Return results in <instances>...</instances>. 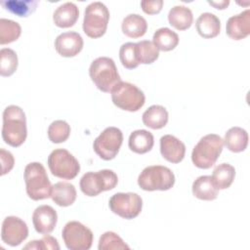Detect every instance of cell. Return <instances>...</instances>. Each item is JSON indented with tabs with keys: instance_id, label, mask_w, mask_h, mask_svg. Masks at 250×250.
Here are the masks:
<instances>
[{
	"instance_id": "obj_1",
	"label": "cell",
	"mask_w": 250,
	"mask_h": 250,
	"mask_svg": "<svg viewBox=\"0 0 250 250\" xmlns=\"http://www.w3.org/2000/svg\"><path fill=\"white\" fill-rule=\"evenodd\" d=\"M26 137V117L23 110L14 104L7 106L3 111V141L13 147H18L25 142Z\"/></svg>"
},
{
	"instance_id": "obj_2",
	"label": "cell",
	"mask_w": 250,
	"mask_h": 250,
	"mask_svg": "<svg viewBox=\"0 0 250 250\" xmlns=\"http://www.w3.org/2000/svg\"><path fill=\"white\" fill-rule=\"evenodd\" d=\"M25 189L29 198L38 201L51 197L52 185L45 167L40 162H31L24 168Z\"/></svg>"
},
{
	"instance_id": "obj_3",
	"label": "cell",
	"mask_w": 250,
	"mask_h": 250,
	"mask_svg": "<svg viewBox=\"0 0 250 250\" xmlns=\"http://www.w3.org/2000/svg\"><path fill=\"white\" fill-rule=\"evenodd\" d=\"M224 147V140L217 134H208L202 137L194 146L191 160L199 169H209L218 160Z\"/></svg>"
},
{
	"instance_id": "obj_4",
	"label": "cell",
	"mask_w": 250,
	"mask_h": 250,
	"mask_svg": "<svg viewBox=\"0 0 250 250\" xmlns=\"http://www.w3.org/2000/svg\"><path fill=\"white\" fill-rule=\"evenodd\" d=\"M89 75L95 86L104 93L111 92L121 81L114 61L107 57L94 60L89 67Z\"/></svg>"
},
{
	"instance_id": "obj_5",
	"label": "cell",
	"mask_w": 250,
	"mask_h": 250,
	"mask_svg": "<svg viewBox=\"0 0 250 250\" xmlns=\"http://www.w3.org/2000/svg\"><path fill=\"white\" fill-rule=\"evenodd\" d=\"M175 181L172 170L162 165L147 166L138 177L139 187L146 191L168 190L173 188Z\"/></svg>"
},
{
	"instance_id": "obj_6",
	"label": "cell",
	"mask_w": 250,
	"mask_h": 250,
	"mask_svg": "<svg viewBox=\"0 0 250 250\" xmlns=\"http://www.w3.org/2000/svg\"><path fill=\"white\" fill-rule=\"evenodd\" d=\"M109 11L102 2L89 4L84 12L83 31L90 38L102 37L107 28Z\"/></svg>"
},
{
	"instance_id": "obj_7",
	"label": "cell",
	"mask_w": 250,
	"mask_h": 250,
	"mask_svg": "<svg viewBox=\"0 0 250 250\" xmlns=\"http://www.w3.org/2000/svg\"><path fill=\"white\" fill-rule=\"evenodd\" d=\"M110 93L114 105L126 111H138L146 103L144 92L129 82L120 81Z\"/></svg>"
},
{
	"instance_id": "obj_8",
	"label": "cell",
	"mask_w": 250,
	"mask_h": 250,
	"mask_svg": "<svg viewBox=\"0 0 250 250\" xmlns=\"http://www.w3.org/2000/svg\"><path fill=\"white\" fill-rule=\"evenodd\" d=\"M118 177L112 170L104 169L98 172H87L80 179V189L87 196H97L103 191L113 189Z\"/></svg>"
},
{
	"instance_id": "obj_9",
	"label": "cell",
	"mask_w": 250,
	"mask_h": 250,
	"mask_svg": "<svg viewBox=\"0 0 250 250\" xmlns=\"http://www.w3.org/2000/svg\"><path fill=\"white\" fill-rule=\"evenodd\" d=\"M47 162L51 173L62 180H72L80 171L78 160L64 148L54 149L48 156Z\"/></svg>"
},
{
	"instance_id": "obj_10",
	"label": "cell",
	"mask_w": 250,
	"mask_h": 250,
	"mask_svg": "<svg viewBox=\"0 0 250 250\" xmlns=\"http://www.w3.org/2000/svg\"><path fill=\"white\" fill-rule=\"evenodd\" d=\"M62 236L69 250H88L92 247L94 239L92 230L78 221L66 223L62 229Z\"/></svg>"
},
{
	"instance_id": "obj_11",
	"label": "cell",
	"mask_w": 250,
	"mask_h": 250,
	"mask_svg": "<svg viewBox=\"0 0 250 250\" xmlns=\"http://www.w3.org/2000/svg\"><path fill=\"white\" fill-rule=\"evenodd\" d=\"M123 133L116 127L105 128L94 141L93 148L95 152L104 160L113 159L121 147Z\"/></svg>"
},
{
	"instance_id": "obj_12",
	"label": "cell",
	"mask_w": 250,
	"mask_h": 250,
	"mask_svg": "<svg viewBox=\"0 0 250 250\" xmlns=\"http://www.w3.org/2000/svg\"><path fill=\"white\" fill-rule=\"evenodd\" d=\"M108 206L112 213L123 219L132 220L140 215L143 199L135 192H117L109 198Z\"/></svg>"
},
{
	"instance_id": "obj_13",
	"label": "cell",
	"mask_w": 250,
	"mask_h": 250,
	"mask_svg": "<svg viewBox=\"0 0 250 250\" xmlns=\"http://www.w3.org/2000/svg\"><path fill=\"white\" fill-rule=\"evenodd\" d=\"M28 236V228L24 221L16 216L4 219L1 228V239L10 246H18Z\"/></svg>"
},
{
	"instance_id": "obj_14",
	"label": "cell",
	"mask_w": 250,
	"mask_h": 250,
	"mask_svg": "<svg viewBox=\"0 0 250 250\" xmlns=\"http://www.w3.org/2000/svg\"><path fill=\"white\" fill-rule=\"evenodd\" d=\"M83 38L75 31H67L57 36L55 49L59 55L64 58L77 56L83 49Z\"/></svg>"
},
{
	"instance_id": "obj_15",
	"label": "cell",
	"mask_w": 250,
	"mask_h": 250,
	"mask_svg": "<svg viewBox=\"0 0 250 250\" xmlns=\"http://www.w3.org/2000/svg\"><path fill=\"white\" fill-rule=\"evenodd\" d=\"M58 221L56 210L50 205L38 206L32 214V224L35 230L41 234L51 233Z\"/></svg>"
},
{
	"instance_id": "obj_16",
	"label": "cell",
	"mask_w": 250,
	"mask_h": 250,
	"mask_svg": "<svg viewBox=\"0 0 250 250\" xmlns=\"http://www.w3.org/2000/svg\"><path fill=\"white\" fill-rule=\"evenodd\" d=\"M160 152L170 163H180L186 154L185 144L173 135H164L160 139Z\"/></svg>"
},
{
	"instance_id": "obj_17",
	"label": "cell",
	"mask_w": 250,
	"mask_h": 250,
	"mask_svg": "<svg viewBox=\"0 0 250 250\" xmlns=\"http://www.w3.org/2000/svg\"><path fill=\"white\" fill-rule=\"evenodd\" d=\"M228 36L233 40H241L250 34V10L230 17L226 24Z\"/></svg>"
},
{
	"instance_id": "obj_18",
	"label": "cell",
	"mask_w": 250,
	"mask_h": 250,
	"mask_svg": "<svg viewBox=\"0 0 250 250\" xmlns=\"http://www.w3.org/2000/svg\"><path fill=\"white\" fill-rule=\"evenodd\" d=\"M79 18L78 7L72 2H66L59 6L53 15L55 25L61 28L73 26Z\"/></svg>"
},
{
	"instance_id": "obj_19",
	"label": "cell",
	"mask_w": 250,
	"mask_h": 250,
	"mask_svg": "<svg viewBox=\"0 0 250 250\" xmlns=\"http://www.w3.org/2000/svg\"><path fill=\"white\" fill-rule=\"evenodd\" d=\"M77 192L75 187L67 182H59L52 186L51 198L59 206L67 207L76 200Z\"/></svg>"
},
{
	"instance_id": "obj_20",
	"label": "cell",
	"mask_w": 250,
	"mask_h": 250,
	"mask_svg": "<svg viewBox=\"0 0 250 250\" xmlns=\"http://www.w3.org/2000/svg\"><path fill=\"white\" fill-rule=\"evenodd\" d=\"M195 27L201 37L210 39L219 35L221 30V21L217 16L206 12L197 18Z\"/></svg>"
},
{
	"instance_id": "obj_21",
	"label": "cell",
	"mask_w": 250,
	"mask_h": 250,
	"mask_svg": "<svg viewBox=\"0 0 250 250\" xmlns=\"http://www.w3.org/2000/svg\"><path fill=\"white\" fill-rule=\"evenodd\" d=\"M192 194L200 200H214L219 194V188L214 184L211 176H200L192 184Z\"/></svg>"
},
{
	"instance_id": "obj_22",
	"label": "cell",
	"mask_w": 250,
	"mask_h": 250,
	"mask_svg": "<svg viewBox=\"0 0 250 250\" xmlns=\"http://www.w3.org/2000/svg\"><path fill=\"white\" fill-rule=\"evenodd\" d=\"M154 145L153 135L146 130H136L130 134L128 140L129 148L138 154H145L151 150Z\"/></svg>"
},
{
	"instance_id": "obj_23",
	"label": "cell",
	"mask_w": 250,
	"mask_h": 250,
	"mask_svg": "<svg viewBox=\"0 0 250 250\" xmlns=\"http://www.w3.org/2000/svg\"><path fill=\"white\" fill-rule=\"evenodd\" d=\"M169 114L167 109L159 104L149 106L142 116L143 123L153 130H158L166 126L168 123Z\"/></svg>"
},
{
	"instance_id": "obj_24",
	"label": "cell",
	"mask_w": 250,
	"mask_h": 250,
	"mask_svg": "<svg viewBox=\"0 0 250 250\" xmlns=\"http://www.w3.org/2000/svg\"><path fill=\"white\" fill-rule=\"evenodd\" d=\"M224 143L231 152L244 151L248 146V133L243 128L231 127L226 132Z\"/></svg>"
},
{
	"instance_id": "obj_25",
	"label": "cell",
	"mask_w": 250,
	"mask_h": 250,
	"mask_svg": "<svg viewBox=\"0 0 250 250\" xmlns=\"http://www.w3.org/2000/svg\"><path fill=\"white\" fill-rule=\"evenodd\" d=\"M122 32L130 38H140L147 30V22L145 18L138 14H130L125 17L121 24Z\"/></svg>"
},
{
	"instance_id": "obj_26",
	"label": "cell",
	"mask_w": 250,
	"mask_h": 250,
	"mask_svg": "<svg viewBox=\"0 0 250 250\" xmlns=\"http://www.w3.org/2000/svg\"><path fill=\"white\" fill-rule=\"evenodd\" d=\"M168 21L177 30H186L191 26L193 15L186 6H175L169 11Z\"/></svg>"
},
{
	"instance_id": "obj_27",
	"label": "cell",
	"mask_w": 250,
	"mask_h": 250,
	"mask_svg": "<svg viewBox=\"0 0 250 250\" xmlns=\"http://www.w3.org/2000/svg\"><path fill=\"white\" fill-rule=\"evenodd\" d=\"M152 42L159 51L169 52L174 50L179 44V36L170 28L161 27L154 32Z\"/></svg>"
},
{
	"instance_id": "obj_28",
	"label": "cell",
	"mask_w": 250,
	"mask_h": 250,
	"mask_svg": "<svg viewBox=\"0 0 250 250\" xmlns=\"http://www.w3.org/2000/svg\"><path fill=\"white\" fill-rule=\"evenodd\" d=\"M0 4L12 14L20 18H26L34 13L39 2L37 0H4Z\"/></svg>"
},
{
	"instance_id": "obj_29",
	"label": "cell",
	"mask_w": 250,
	"mask_h": 250,
	"mask_svg": "<svg viewBox=\"0 0 250 250\" xmlns=\"http://www.w3.org/2000/svg\"><path fill=\"white\" fill-rule=\"evenodd\" d=\"M212 180L219 189L229 188L235 177V169L229 163L219 164L213 171Z\"/></svg>"
},
{
	"instance_id": "obj_30",
	"label": "cell",
	"mask_w": 250,
	"mask_h": 250,
	"mask_svg": "<svg viewBox=\"0 0 250 250\" xmlns=\"http://www.w3.org/2000/svg\"><path fill=\"white\" fill-rule=\"evenodd\" d=\"M136 53L139 63L150 64L159 57V50L152 41L143 40L136 43Z\"/></svg>"
},
{
	"instance_id": "obj_31",
	"label": "cell",
	"mask_w": 250,
	"mask_h": 250,
	"mask_svg": "<svg viewBox=\"0 0 250 250\" xmlns=\"http://www.w3.org/2000/svg\"><path fill=\"white\" fill-rule=\"evenodd\" d=\"M21 34V25L12 20L0 19V44H10L20 38Z\"/></svg>"
},
{
	"instance_id": "obj_32",
	"label": "cell",
	"mask_w": 250,
	"mask_h": 250,
	"mask_svg": "<svg viewBox=\"0 0 250 250\" xmlns=\"http://www.w3.org/2000/svg\"><path fill=\"white\" fill-rule=\"evenodd\" d=\"M19 60L17 53L10 48H3L0 51V74L7 77L14 74L18 68Z\"/></svg>"
},
{
	"instance_id": "obj_33",
	"label": "cell",
	"mask_w": 250,
	"mask_h": 250,
	"mask_svg": "<svg viewBox=\"0 0 250 250\" xmlns=\"http://www.w3.org/2000/svg\"><path fill=\"white\" fill-rule=\"evenodd\" d=\"M48 138L54 144L65 142L70 135V126L64 120H55L48 128Z\"/></svg>"
},
{
	"instance_id": "obj_34",
	"label": "cell",
	"mask_w": 250,
	"mask_h": 250,
	"mask_svg": "<svg viewBox=\"0 0 250 250\" xmlns=\"http://www.w3.org/2000/svg\"><path fill=\"white\" fill-rule=\"evenodd\" d=\"M119 59L122 65L127 69L136 68L140 63L136 53V43H124L119 50Z\"/></svg>"
},
{
	"instance_id": "obj_35",
	"label": "cell",
	"mask_w": 250,
	"mask_h": 250,
	"mask_svg": "<svg viewBox=\"0 0 250 250\" xmlns=\"http://www.w3.org/2000/svg\"><path fill=\"white\" fill-rule=\"evenodd\" d=\"M99 250L111 249H130V247L123 241V239L113 231H105L99 240Z\"/></svg>"
},
{
	"instance_id": "obj_36",
	"label": "cell",
	"mask_w": 250,
	"mask_h": 250,
	"mask_svg": "<svg viewBox=\"0 0 250 250\" xmlns=\"http://www.w3.org/2000/svg\"><path fill=\"white\" fill-rule=\"evenodd\" d=\"M23 248L24 249H41V250H45V249L59 250L60 245L57 238H55L54 236L45 234V236L42 237L41 239L32 240L28 242Z\"/></svg>"
},
{
	"instance_id": "obj_37",
	"label": "cell",
	"mask_w": 250,
	"mask_h": 250,
	"mask_svg": "<svg viewBox=\"0 0 250 250\" xmlns=\"http://www.w3.org/2000/svg\"><path fill=\"white\" fill-rule=\"evenodd\" d=\"M0 160H1V176H4L14 168L15 158L10 151H8L4 148H1L0 149Z\"/></svg>"
},
{
	"instance_id": "obj_38",
	"label": "cell",
	"mask_w": 250,
	"mask_h": 250,
	"mask_svg": "<svg viewBox=\"0 0 250 250\" xmlns=\"http://www.w3.org/2000/svg\"><path fill=\"white\" fill-rule=\"evenodd\" d=\"M141 7L146 14L155 15L160 13V11L162 10L163 1L162 0H153V1L144 0L141 2Z\"/></svg>"
},
{
	"instance_id": "obj_39",
	"label": "cell",
	"mask_w": 250,
	"mask_h": 250,
	"mask_svg": "<svg viewBox=\"0 0 250 250\" xmlns=\"http://www.w3.org/2000/svg\"><path fill=\"white\" fill-rule=\"evenodd\" d=\"M208 3L218 10H224L229 5V0H223V1H219V2L218 1H208Z\"/></svg>"
}]
</instances>
